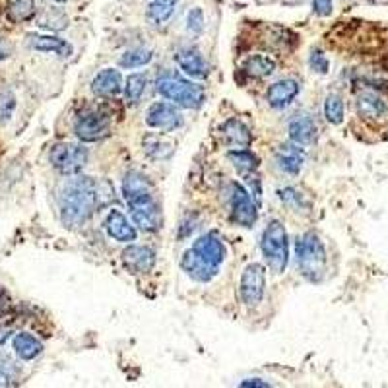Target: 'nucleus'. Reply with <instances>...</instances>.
<instances>
[{"label": "nucleus", "mask_w": 388, "mask_h": 388, "mask_svg": "<svg viewBox=\"0 0 388 388\" xmlns=\"http://www.w3.org/2000/svg\"><path fill=\"white\" fill-rule=\"evenodd\" d=\"M99 184L92 177L70 175L58 191V214L64 227L80 229L85 226L99 206Z\"/></svg>", "instance_id": "obj_1"}, {"label": "nucleus", "mask_w": 388, "mask_h": 388, "mask_svg": "<svg viewBox=\"0 0 388 388\" xmlns=\"http://www.w3.org/2000/svg\"><path fill=\"white\" fill-rule=\"evenodd\" d=\"M122 196L130 210V218L142 231L155 233L162 229L163 218L159 204L155 202L154 187L140 171H128L122 179Z\"/></svg>", "instance_id": "obj_2"}, {"label": "nucleus", "mask_w": 388, "mask_h": 388, "mask_svg": "<svg viewBox=\"0 0 388 388\" xmlns=\"http://www.w3.org/2000/svg\"><path fill=\"white\" fill-rule=\"evenodd\" d=\"M226 245L216 233H206L198 237L187 253L183 254L181 268L194 282L208 283L218 274L221 262L226 261Z\"/></svg>", "instance_id": "obj_3"}, {"label": "nucleus", "mask_w": 388, "mask_h": 388, "mask_svg": "<svg viewBox=\"0 0 388 388\" xmlns=\"http://www.w3.org/2000/svg\"><path fill=\"white\" fill-rule=\"evenodd\" d=\"M295 256L299 272L303 274L305 280L313 283L323 282L326 274V248L323 241L318 239L317 233H303L295 243Z\"/></svg>", "instance_id": "obj_4"}, {"label": "nucleus", "mask_w": 388, "mask_h": 388, "mask_svg": "<svg viewBox=\"0 0 388 388\" xmlns=\"http://www.w3.org/2000/svg\"><path fill=\"white\" fill-rule=\"evenodd\" d=\"M157 92L162 98L183 109H200L206 101V92L202 85L171 72H165L157 78Z\"/></svg>", "instance_id": "obj_5"}, {"label": "nucleus", "mask_w": 388, "mask_h": 388, "mask_svg": "<svg viewBox=\"0 0 388 388\" xmlns=\"http://www.w3.org/2000/svg\"><path fill=\"white\" fill-rule=\"evenodd\" d=\"M261 248L264 261L268 262V268L274 274L285 272L288 262H290V241H288V231L282 221L272 219L266 226V229L262 231Z\"/></svg>", "instance_id": "obj_6"}, {"label": "nucleus", "mask_w": 388, "mask_h": 388, "mask_svg": "<svg viewBox=\"0 0 388 388\" xmlns=\"http://www.w3.org/2000/svg\"><path fill=\"white\" fill-rule=\"evenodd\" d=\"M88 155H90L88 148H84L82 144L61 142V144H55L51 148L49 159L58 173L70 177L78 175L80 171L84 169L85 163H88Z\"/></svg>", "instance_id": "obj_7"}, {"label": "nucleus", "mask_w": 388, "mask_h": 388, "mask_svg": "<svg viewBox=\"0 0 388 388\" xmlns=\"http://www.w3.org/2000/svg\"><path fill=\"white\" fill-rule=\"evenodd\" d=\"M111 128V117L101 109H88L74 120V132L82 142H95L105 138Z\"/></svg>", "instance_id": "obj_8"}, {"label": "nucleus", "mask_w": 388, "mask_h": 388, "mask_svg": "<svg viewBox=\"0 0 388 388\" xmlns=\"http://www.w3.org/2000/svg\"><path fill=\"white\" fill-rule=\"evenodd\" d=\"M229 208L231 219L241 227H253L258 219V206L251 192L239 183L229 184Z\"/></svg>", "instance_id": "obj_9"}, {"label": "nucleus", "mask_w": 388, "mask_h": 388, "mask_svg": "<svg viewBox=\"0 0 388 388\" xmlns=\"http://www.w3.org/2000/svg\"><path fill=\"white\" fill-rule=\"evenodd\" d=\"M266 290V268L258 262H251L241 274L239 293L247 307H256L264 299Z\"/></svg>", "instance_id": "obj_10"}, {"label": "nucleus", "mask_w": 388, "mask_h": 388, "mask_svg": "<svg viewBox=\"0 0 388 388\" xmlns=\"http://www.w3.org/2000/svg\"><path fill=\"white\" fill-rule=\"evenodd\" d=\"M146 122H148L150 128L167 135V132H175L177 128L183 127L184 119L179 111V105L171 103V101H157L148 109Z\"/></svg>", "instance_id": "obj_11"}, {"label": "nucleus", "mask_w": 388, "mask_h": 388, "mask_svg": "<svg viewBox=\"0 0 388 388\" xmlns=\"http://www.w3.org/2000/svg\"><path fill=\"white\" fill-rule=\"evenodd\" d=\"M155 251L150 247H140V245H128L122 251V264L125 268L135 276L150 274L155 266Z\"/></svg>", "instance_id": "obj_12"}, {"label": "nucleus", "mask_w": 388, "mask_h": 388, "mask_svg": "<svg viewBox=\"0 0 388 388\" xmlns=\"http://www.w3.org/2000/svg\"><path fill=\"white\" fill-rule=\"evenodd\" d=\"M299 92H301V84L297 80L283 78V80H278L270 85L268 92H266V101L274 109H285L293 103V99L299 95Z\"/></svg>", "instance_id": "obj_13"}, {"label": "nucleus", "mask_w": 388, "mask_h": 388, "mask_svg": "<svg viewBox=\"0 0 388 388\" xmlns=\"http://www.w3.org/2000/svg\"><path fill=\"white\" fill-rule=\"evenodd\" d=\"M175 63L179 64V68L187 74V76L194 78V80H204L208 76V63L202 57V53L194 47H187L175 53Z\"/></svg>", "instance_id": "obj_14"}, {"label": "nucleus", "mask_w": 388, "mask_h": 388, "mask_svg": "<svg viewBox=\"0 0 388 388\" xmlns=\"http://www.w3.org/2000/svg\"><path fill=\"white\" fill-rule=\"evenodd\" d=\"M105 227L107 235L113 241H119V243H132L136 241V227L128 221V218L120 210H111L107 214L105 218Z\"/></svg>", "instance_id": "obj_15"}, {"label": "nucleus", "mask_w": 388, "mask_h": 388, "mask_svg": "<svg viewBox=\"0 0 388 388\" xmlns=\"http://www.w3.org/2000/svg\"><path fill=\"white\" fill-rule=\"evenodd\" d=\"M125 90L122 85V76L119 70L115 68H103V70L95 74L92 80V92L99 98H115Z\"/></svg>", "instance_id": "obj_16"}, {"label": "nucleus", "mask_w": 388, "mask_h": 388, "mask_svg": "<svg viewBox=\"0 0 388 388\" xmlns=\"http://www.w3.org/2000/svg\"><path fill=\"white\" fill-rule=\"evenodd\" d=\"M224 140L231 150H245L253 144V132L251 128L239 119H229L221 127Z\"/></svg>", "instance_id": "obj_17"}, {"label": "nucleus", "mask_w": 388, "mask_h": 388, "mask_svg": "<svg viewBox=\"0 0 388 388\" xmlns=\"http://www.w3.org/2000/svg\"><path fill=\"white\" fill-rule=\"evenodd\" d=\"M28 47L41 53H53L61 58H68L74 53V47L66 39H61L57 36H29Z\"/></svg>", "instance_id": "obj_18"}, {"label": "nucleus", "mask_w": 388, "mask_h": 388, "mask_svg": "<svg viewBox=\"0 0 388 388\" xmlns=\"http://www.w3.org/2000/svg\"><path fill=\"white\" fill-rule=\"evenodd\" d=\"M388 111L387 101L373 90H365L357 95V113L363 119L379 120L382 119Z\"/></svg>", "instance_id": "obj_19"}, {"label": "nucleus", "mask_w": 388, "mask_h": 388, "mask_svg": "<svg viewBox=\"0 0 388 388\" xmlns=\"http://www.w3.org/2000/svg\"><path fill=\"white\" fill-rule=\"evenodd\" d=\"M290 138L297 146H309L317 138V122L309 115H297L290 122Z\"/></svg>", "instance_id": "obj_20"}, {"label": "nucleus", "mask_w": 388, "mask_h": 388, "mask_svg": "<svg viewBox=\"0 0 388 388\" xmlns=\"http://www.w3.org/2000/svg\"><path fill=\"white\" fill-rule=\"evenodd\" d=\"M276 163L278 167L290 175H297L299 171L303 169L305 163V154L303 150L299 148L297 144H288V146H282V148L276 152Z\"/></svg>", "instance_id": "obj_21"}, {"label": "nucleus", "mask_w": 388, "mask_h": 388, "mask_svg": "<svg viewBox=\"0 0 388 388\" xmlns=\"http://www.w3.org/2000/svg\"><path fill=\"white\" fill-rule=\"evenodd\" d=\"M12 347H14L16 355L23 361L36 360V357H39L43 353L41 340L36 338V336L29 334V332H20V334H16L14 340H12Z\"/></svg>", "instance_id": "obj_22"}, {"label": "nucleus", "mask_w": 388, "mask_h": 388, "mask_svg": "<svg viewBox=\"0 0 388 388\" xmlns=\"http://www.w3.org/2000/svg\"><path fill=\"white\" fill-rule=\"evenodd\" d=\"M276 63L266 55H253L243 63V72L251 78H266L274 74Z\"/></svg>", "instance_id": "obj_23"}, {"label": "nucleus", "mask_w": 388, "mask_h": 388, "mask_svg": "<svg viewBox=\"0 0 388 388\" xmlns=\"http://www.w3.org/2000/svg\"><path fill=\"white\" fill-rule=\"evenodd\" d=\"M229 162L233 163V167L239 171L241 175H251L258 169V157L251 152L248 148L245 150H231L229 154Z\"/></svg>", "instance_id": "obj_24"}, {"label": "nucleus", "mask_w": 388, "mask_h": 388, "mask_svg": "<svg viewBox=\"0 0 388 388\" xmlns=\"http://www.w3.org/2000/svg\"><path fill=\"white\" fill-rule=\"evenodd\" d=\"M146 84H148V78L146 74H140V72H136V74H130L127 78V82H125V98H127L128 103H138L146 92Z\"/></svg>", "instance_id": "obj_25"}, {"label": "nucleus", "mask_w": 388, "mask_h": 388, "mask_svg": "<svg viewBox=\"0 0 388 388\" xmlns=\"http://www.w3.org/2000/svg\"><path fill=\"white\" fill-rule=\"evenodd\" d=\"M177 0H152L148 4V18L154 23H165L175 12Z\"/></svg>", "instance_id": "obj_26"}, {"label": "nucleus", "mask_w": 388, "mask_h": 388, "mask_svg": "<svg viewBox=\"0 0 388 388\" xmlns=\"http://www.w3.org/2000/svg\"><path fill=\"white\" fill-rule=\"evenodd\" d=\"M344 99L338 93H328L325 99V117L330 125H342L344 120Z\"/></svg>", "instance_id": "obj_27"}, {"label": "nucleus", "mask_w": 388, "mask_h": 388, "mask_svg": "<svg viewBox=\"0 0 388 388\" xmlns=\"http://www.w3.org/2000/svg\"><path fill=\"white\" fill-rule=\"evenodd\" d=\"M152 58H154V53L150 49H130L120 57L119 64L122 68H140L152 63Z\"/></svg>", "instance_id": "obj_28"}, {"label": "nucleus", "mask_w": 388, "mask_h": 388, "mask_svg": "<svg viewBox=\"0 0 388 388\" xmlns=\"http://www.w3.org/2000/svg\"><path fill=\"white\" fill-rule=\"evenodd\" d=\"M36 12V0H14L8 8V20L20 23L29 20Z\"/></svg>", "instance_id": "obj_29"}, {"label": "nucleus", "mask_w": 388, "mask_h": 388, "mask_svg": "<svg viewBox=\"0 0 388 388\" xmlns=\"http://www.w3.org/2000/svg\"><path fill=\"white\" fill-rule=\"evenodd\" d=\"M163 148H171L173 150V144L169 142H165L159 136H148L146 140H144V152L150 155V157H154V159H165V157H169V152H163Z\"/></svg>", "instance_id": "obj_30"}, {"label": "nucleus", "mask_w": 388, "mask_h": 388, "mask_svg": "<svg viewBox=\"0 0 388 388\" xmlns=\"http://www.w3.org/2000/svg\"><path fill=\"white\" fill-rule=\"evenodd\" d=\"M309 66H310V70L317 72V74H328V70H330V61L326 58V55L323 53V51L315 49L313 53H310Z\"/></svg>", "instance_id": "obj_31"}, {"label": "nucleus", "mask_w": 388, "mask_h": 388, "mask_svg": "<svg viewBox=\"0 0 388 388\" xmlns=\"http://www.w3.org/2000/svg\"><path fill=\"white\" fill-rule=\"evenodd\" d=\"M187 28L191 33H196L200 36L204 31V12L202 8H192L189 16H187Z\"/></svg>", "instance_id": "obj_32"}, {"label": "nucleus", "mask_w": 388, "mask_h": 388, "mask_svg": "<svg viewBox=\"0 0 388 388\" xmlns=\"http://www.w3.org/2000/svg\"><path fill=\"white\" fill-rule=\"evenodd\" d=\"M14 379H16L14 365H12L8 360L0 361V387H8V384H12Z\"/></svg>", "instance_id": "obj_33"}, {"label": "nucleus", "mask_w": 388, "mask_h": 388, "mask_svg": "<svg viewBox=\"0 0 388 388\" xmlns=\"http://www.w3.org/2000/svg\"><path fill=\"white\" fill-rule=\"evenodd\" d=\"M16 101L12 93H6V95H0V120H8L10 115H12V109H14Z\"/></svg>", "instance_id": "obj_34"}, {"label": "nucleus", "mask_w": 388, "mask_h": 388, "mask_svg": "<svg viewBox=\"0 0 388 388\" xmlns=\"http://www.w3.org/2000/svg\"><path fill=\"white\" fill-rule=\"evenodd\" d=\"M334 10L332 0H313V12L320 18H328Z\"/></svg>", "instance_id": "obj_35"}, {"label": "nucleus", "mask_w": 388, "mask_h": 388, "mask_svg": "<svg viewBox=\"0 0 388 388\" xmlns=\"http://www.w3.org/2000/svg\"><path fill=\"white\" fill-rule=\"evenodd\" d=\"M8 307H10V297H8L6 290L0 285V315H4Z\"/></svg>", "instance_id": "obj_36"}, {"label": "nucleus", "mask_w": 388, "mask_h": 388, "mask_svg": "<svg viewBox=\"0 0 388 388\" xmlns=\"http://www.w3.org/2000/svg\"><path fill=\"white\" fill-rule=\"evenodd\" d=\"M241 387H261V388H268L270 387V382L266 381H262V379H247V381H243L241 382Z\"/></svg>", "instance_id": "obj_37"}, {"label": "nucleus", "mask_w": 388, "mask_h": 388, "mask_svg": "<svg viewBox=\"0 0 388 388\" xmlns=\"http://www.w3.org/2000/svg\"><path fill=\"white\" fill-rule=\"evenodd\" d=\"M8 53H10V49H8V45L4 41H2V39H0V61H2V58H6Z\"/></svg>", "instance_id": "obj_38"}, {"label": "nucleus", "mask_w": 388, "mask_h": 388, "mask_svg": "<svg viewBox=\"0 0 388 388\" xmlns=\"http://www.w3.org/2000/svg\"><path fill=\"white\" fill-rule=\"evenodd\" d=\"M53 2H58V4H64L66 0H53Z\"/></svg>", "instance_id": "obj_39"}, {"label": "nucleus", "mask_w": 388, "mask_h": 388, "mask_svg": "<svg viewBox=\"0 0 388 388\" xmlns=\"http://www.w3.org/2000/svg\"><path fill=\"white\" fill-rule=\"evenodd\" d=\"M150 2H152V0H150Z\"/></svg>", "instance_id": "obj_40"}]
</instances>
